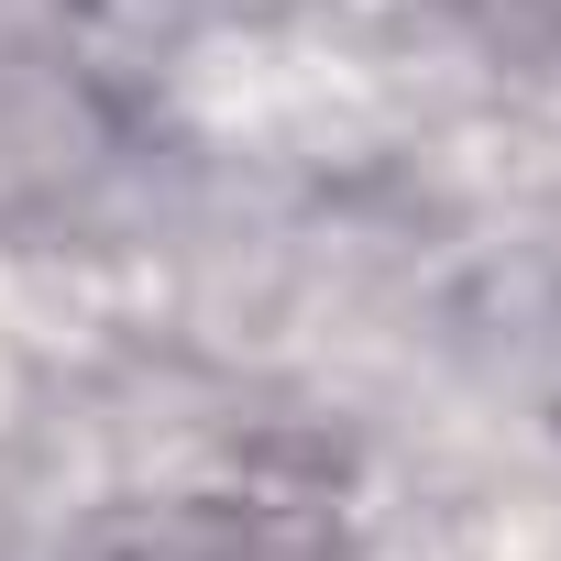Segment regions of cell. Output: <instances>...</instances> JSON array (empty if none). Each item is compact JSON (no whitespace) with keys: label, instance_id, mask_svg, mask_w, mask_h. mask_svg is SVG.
Wrapping results in <instances>:
<instances>
[]
</instances>
